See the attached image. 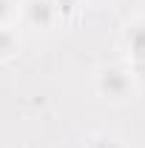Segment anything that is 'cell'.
<instances>
[{"mask_svg":"<svg viewBox=\"0 0 145 148\" xmlns=\"http://www.w3.org/2000/svg\"><path fill=\"white\" fill-rule=\"evenodd\" d=\"M57 20L60 14L51 0H20L17 3V23L31 32H49L57 26Z\"/></svg>","mask_w":145,"mask_h":148,"instance_id":"cell-2","label":"cell"},{"mask_svg":"<svg viewBox=\"0 0 145 148\" xmlns=\"http://www.w3.org/2000/svg\"><path fill=\"white\" fill-rule=\"evenodd\" d=\"M94 91L100 100H105L111 106H122V103H131L137 97L140 83H137V74L131 71V66L105 63L94 71Z\"/></svg>","mask_w":145,"mask_h":148,"instance_id":"cell-1","label":"cell"},{"mask_svg":"<svg viewBox=\"0 0 145 148\" xmlns=\"http://www.w3.org/2000/svg\"><path fill=\"white\" fill-rule=\"evenodd\" d=\"M51 3H54V9H57V14H60V20L74 17V14L85 6V0H51Z\"/></svg>","mask_w":145,"mask_h":148,"instance_id":"cell-5","label":"cell"},{"mask_svg":"<svg viewBox=\"0 0 145 148\" xmlns=\"http://www.w3.org/2000/svg\"><path fill=\"white\" fill-rule=\"evenodd\" d=\"M91 9H108V6H114L117 0H85Z\"/></svg>","mask_w":145,"mask_h":148,"instance_id":"cell-8","label":"cell"},{"mask_svg":"<svg viewBox=\"0 0 145 148\" xmlns=\"http://www.w3.org/2000/svg\"><path fill=\"white\" fill-rule=\"evenodd\" d=\"M17 23V0H0V26Z\"/></svg>","mask_w":145,"mask_h":148,"instance_id":"cell-6","label":"cell"},{"mask_svg":"<svg viewBox=\"0 0 145 148\" xmlns=\"http://www.w3.org/2000/svg\"><path fill=\"white\" fill-rule=\"evenodd\" d=\"M23 49V37L14 26H0V63L14 60Z\"/></svg>","mask_w":145,"mask_h":148,"instance_id":"cell-4","label":"cell"},{"mask_svg":"<svg viewBox=\"0 0 145 148\" xmlns=\"http://www.w3.org/2000/svg\"><path fill=\"white\" fill-rule=\"evenodd\" d=\"M140 14L145 17V0H140Z\"/></svg>","mask_w":145,"mask_h":148,"instance_id":"cell-9","label":"cell"},{"mask_svg":"<svg viewBox=\"0 0 145 148\" xmlns=\"http://www.w3.org/2000/svg\"><path fill=\"white\" fill-rule=\"evenodd\" d=\"M88 148H122V143H120L117 137H105V134H103V137H94Z\"/></svg>","mask_w":145,"mask_h":148,"instance_id":"cell-7","label":"cell"},{"mask_svg":"<svg viewBox=\"0 0 145 148\" xmlns=\"http://www.w3.org/2000/svg\"><path fill=\"white\" fill-rule=\"evenodd\" d=\"M122 46L131 60V71H142L145 69V17L134 14L122 23Z\"/></svg>","mask_w":145,"mask_h":148,"instance_id":"cell-3","label":"cell"}]
</instances>
